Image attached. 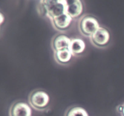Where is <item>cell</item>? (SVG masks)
I'll return each mask as SVG.
<instances>
[{
	"mask_svg": "<svg viewBox=\"0 0 124 116\" xmlns=\"http://www.w3.org/2000/svg\"><path fill=\"white\" fill-rule=\"evenodd\" d=\"M67 0H47L40 1L38 12L39 14L46 15L50 21L65 12Z\"/></svg>",
	"mask_w": 124,
	"mask_h": 116,
	"instance_id": "1",
	"label": "cell"
},
{
	"mask_svg": "<svg viewBox=\"0 0 124 116\" xmlns=\"http://www.w3.org/2000/svg\"><path fill=\"white\" fill-rule=\"evenodd\" d=\"M100 27L95 17L86 15L81 18L79 22V29L84 36L90 37Z\"/></svg>",
	"mask_w": 124,
	"mask_h": 116,
	"instance_id": "2",
	"label": "cell"
},
{
	"mask_svg": "<svg viewBox=\"0 0 124 116\" xmlns=\"http://www.w3.org/2000/svg\"><path fill=\"white\" fill-rule=\"evenodd\" d=\"M50 98L48 94L42 90L33 91L29 96V103L33 108L37 110H43L49 103Z\"/></svg>",
	"mask_w": 124,
	"mask_h": 116,
	"instance_id": "3",
	"label": "cell"
},
{
	"mask_svg": "<svg viewBox=\"0 0 124 116\" xmlns=\"http://www.w3.org/2000/svg\"><path fill=\"white\" fill-rule=\"evenodd\" d=\"M110 39L109 31L106 29L100 27L98 30L90 37L92 43L99 48H103L108 44Z\"/></svg>",
	"mask_w": 124,
	"mask_h": 116,
	"instance_id": "4",
	"label": "cell"
},
{
	"mask_svg": "<svg viewBox=\"0 0 124 116\" xmlns=\"http://www.w3.org/2000/svg\"><path fill=\"white\" fill-rule=\"evenodd\" d=\"M9 114L10 116H31V109L25 103L18 102L10 108Z\"/></svg>",
	"mask_w": 124,
	"mask_h": 116,
	"instance_id": "5",
	"label": "cell"
},
{
	"mask_svg": "<svg viewBox=\"0 0 124 116\" xmlns=\"http://www.w3.org/2000/svg\"><path fill=\"white\" fill-rule=\"evenodd\" d=\"M83 12V5L79 0L67 1L65 12L72 19L79 16Z\"/></svg>",
	"mask_w": 124,
	"mask_h": 116,
	"instance_id": "6",
	"label": "cell"
},
{
	"mask_svg": "<svg viewBox=\"0 0 124 116\" xmlns=\"http://www.w3.org/2000/svg\"><path fill=\"white\" fill-rule=\"evenodd\" d=\"M71 39L65 35H58L52 40V47L54 52L62 50L69 49Z\"/></svg>",
	"mask_w": 124,
	"mask_h": 116,
	"instance_id": "7",
	"label": "cell"
},
{
	"mask_svg": "<svg viewBox=\"0 0 124 116\" xmlns=\"http://www.w3.org/2000/svg\"><path fill=\"white\" fill-rule=\"evenodd\" d=\"M72 18L67 14L65 13L62 15L52 19V25L56 30L59 31H63L69 27L72 21Z\"/></svg>",
	"mask_w": 124,
	"mask_h": 116,
	"instance_id": "8",
	"label": "cell"
},
{
	"mask_svg": "<svg viewBox=\"0 0 124 116\" xmlns=\"http://www.w3.org/2000/svg\"><path fill=\"white\" fill-rule=\"evenodd\" d=\"M85 48L84 41L80 38H73L71 39L69 49L73 56H78L82 54Z\"/></svg>",
	"mask_w": 124,
	"mask_h": 116,
	"instance_id": "9",
	"label": "cell"
},
{
	"mask_svg": "<svg viewBox=\"0 0 124 116\" xmlns=\"http://www.w3.org/2000/svg\"><path fill=\"white\" fill-rule=\"evenodd\" d=\"M72 53L69 49L62 50L54 52V58L56 61L60 64H66L72 58Z\"/></svg>",
	"mask_w": 124,
	"mask_h": 116,
	"instance_id": "10",
	"label": "cell"
},
{
	"mask_svg": "<svg viewBox=\"0 0 124 116\" xmlns=\"http://www.w3.org/2000/svg\"><path fill=\"white\" fill-rule=\"evenodd\" d=\"M65 116H88L87 111L81 107L76 106L69 109Z\"/></svg>",
	"mask_w": 124,
	"mask_h": 116,
	"instance_id": "11",
	"label": "cell"
},
{
	"mask_svg": "<svg viewBox=\"0 0 124 116\" xmlns=\"http://www.w3.org/2000/svg\"><path fill=\"white\" fill-rule=\"evenodd\" d=\"M0 16H1V18H0V23H1V24H2V23L3 22L4 20V17L3 14H2V13H0Z\"/></svg>",
	"mask_w": 124,
	"mask_h": 116,
	"instance_id": "12",
	"label": "cell"
},
{
	"mask_svg": "<svg viewBox=\"0 0 124 116\" xmlns=\"http://www.w3.org/2000/svg\"><path fill=\"white\" fill-rule=\"evenodd\" d=\"M121 114H122V116H124V105L122 106V111H121Z\"/></svg>",
	"mask_w": 124,
	"mask_h": 116,
	"instance_id": "13",
	"label": "cell"
}]
</instances>
